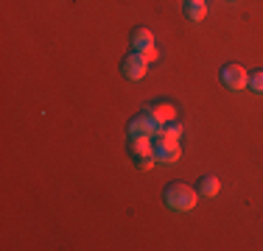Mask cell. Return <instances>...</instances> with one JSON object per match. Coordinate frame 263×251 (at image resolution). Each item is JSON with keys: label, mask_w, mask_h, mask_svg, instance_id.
<instances>
[{"label": "cell", "mask_w": 263, "mask_h": 251, "mask_svg": "<svg viewBox=\"0 0 263 251\" xmlns=\"http://www.w3.org/2000/svg\"><path fill=\"white\" fill-rule=\"evenodd\" d=\"M140 53H143V59H146L148 65H152V61H157V59H160V53H157V48H154V45H152V48H146V50H140Z\"/></svg>", "instance_id": "5bb4252c"}, {"label": "cell", "mask_w": 263, "mask_h": 251, "mask_svg": "<svg viewBox=\"0 0 263 251\" xmlns=\"http://www.w3.org/2000/svg\"><path fill=\"white\" fill-rule=\"evenodd\" d=\"M182 137V126H162L157 131V142H179Z\"/></svg>", "instance_id": "9c48e42d"}, {"label": "cell", "mask_w": 263, "mask_h": 251, "mask_svg": "<svg viewBox=\"0 0 263 251\" xmlns=\"http://www.w3.org/2000/svg\"><path fill=\"white\" fill-rule=\"evenodd\" d=\"M165 204L174 212H187L196 206V190H191L187 184H168L165 187Z\"/></svg>", "instance_id": "6da1fadb"}, {"label": "cell", "mask_w": 263, "mask_h": 251, "mask_svg": "<svg viewBox=\"0 0 263 251\" xmlns=\"http://www.w3.org/2000/svg\"><path fill=\"white\" fill-rule=\"evenodd\" d=\"M154 162H157V156H154V154L137 156V168H140V171H148V168H154Z\"/></svg>", "instance_id": "4fadbf2b"}, {"label": "cell", "mask_w": 263, "mask_h": 251, "mask_svg": "<svg viewBox=\"0 0 263 251\" xmlns=\"http://www.w3.org/2000/svg\"><path fill=\"white\" fill-rule=\"evenodd\" d=\"M221 81L227 84V90H233V92H241L243 87H249V75H247V70H243L241 65H227L224 67Z\"/></svg>", "instance_id": "3957f363"}, {"label": "cell", "mask_w": 263, "mask_h": 251, "mask_svg": "<svg viewBox=\"0 0 263 251\" xmlns=\"http://www.w3.org/2000/svg\"><path fill=\"white\" fill-rule=\"evenodd\" d=\"M129 148H132V154H135V159L137 156H146V154H154L152 137H129Z\"/></svg>", "instance_id": "52a82bcc"}, {"label": "cell", "mask_w": 263, "mask_h": 251, "mask_svg": "<svg viewBox=\"0 0 263 251\" xmlns=\"http://www.w3.org/2000/svg\"><path fill=\"white\" fill-rule=\"evenodd\" d=\"M185 3H204V0H185Z\"/></svg>", "instance_id": "9a60e30c"}, {"label": "cell", "mask_w": 263, "mask_h": 251, "mask_svg": "<svg viewBox=\"0 0 263 251\" xmlns=\"http://www.w3.org/2000/svg\"><path fill=\"white\" fill-rule=\"evenodd\" d=\"M152 112L154 117H157L160 123H174V117H177V109H174V103H157V106H152Z\"/></svg>", "instance_id": "ba28073f"}, {"label": "cell", "mask_w": 263, "mask_h": 251, "mask_svg": "<svg viewBox=\"0 0 263 251\" xmlns=\"http://www.w3.org/2000/svg\"><path fill=\"white\" fill-rule=\"evenodd\" d=\"M249 90H252V92H258V95H263V70L249 75Z\"/></svg>", "instance_id": "7c38bea8"}, {"label": "cell", "mask_w": 263, "mask_h": 251, "mask_svg": "<svg viewBox=\"0 0 263 251\" xmlns=\"http://www.w3.org/2000/svg\"><path fill=\"white\" fill-rule=\"evenodd\" d=\"M218 190H221V181H218L216 176H204V179H202V184H199V193H202L204 198L218 196Z\"/></svg>", "instance_id": "30bf717a"}, {"label": "cell", "mask_w": 263, "mask_h": 251, "mask_svg": "<svg viewBox=\"0 0 263 251\" xmlns=\"http://www.w3.org/2000/svg\"><path fill=\"white\" fill-rule=\"evenodd\" d=\"M146 73H148V61L143 59L140 50H135V53H129L126 59H123V75H126L129 81H140Z\"/></svg>", "instance_id": "277c9868"}, {"label": "cell", "mask_w": 263, "mask_h": 251, "mask_svg": "<svg viewBox=\"0 0 263 251\" xmlns=\"http://www.w3.org/2000/svg\"><path fill=\"white\" fill-rule=\"evenodd\" d=\"M132 45H135V50H146L154 45V34L148 28H135V34H132Z\"/></svg>", "instance_id": "8992f818"}, {"label": "cell", "mask_w": 263, "mask_h": 251, "mask_svg": "<svg viewBox=\"0 0 263 251\" xmlns=\"http://www.w3.org/2000/svg\"><path fill=\"white\" fill-rule=\"evenodd\" d=\"M185 14L191 23H202L204 14H208V9H204V3H185Z\"/></svg>", "instance_id": "8fae6325"}, {"label": "cell", "mask_w": 263, "mask_h": 251, "mask_svg": "<svg viewBox=\"0 0 263 251\" xmlns=\"http://www.w3.org/2000/svg\"><path fill=\"white\" fill-rule=\"evenodd\" d=\"M160 129H162V123L152 115V112H146V115H137L135 120L129 123V137H152V134H157Z\"/></svg>", "instance_id": "7a4b0ae2"}, {"label": "cell", "mask_w": 263, "mask_h": 251, "mask_svg": "<svg viewBox=\"0 0 263 251\" xmlns=\"http://www.w3.org/2000/svg\"><path fill=\"white\" fill-rule=\"evenodd\" d=\"M154 156H157V162H165V165H174V162H179V145L177 142H157L154 145Z\"/></svg>", "instance_id": "5b68a950"}]
</instances>
